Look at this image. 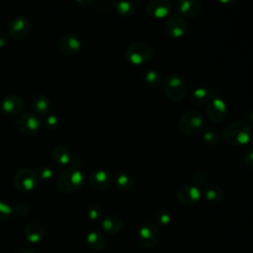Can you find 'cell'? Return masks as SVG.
<instances>
[{
  "label": "cell",
  "mask_w": 253,
  "mask_h": 253,
  "mask_svg": "<svg viewBox=\"0 0 253 253\" xmlns=\"http://www.w3.org/2000/svg\"><path fill=\"white\" fill-rule=\"evenodd\" d=\"M204 196L211 202H219L223 197L222 190L216 185H210L204 190Z\"/></svg>",
  "instance_id": "d4e9b609"
},
{
  "label": "cell",
  "mask_w": 253,
  "mask_h": 253,
  "mask_svg": "<svg viewBox=\"0 0 253 253\" xmlns=\"http://www.w3.org/2000/svg\"><path fill=\"white\" fill-rule=\"evenodd\" d=\"M38 182L37 173L30 168H23L19 170L14 177V184L16 189L22 193H29L33 191Z\"/></svg>",
  "instance_id": "8992f818"
},
{
  "label": "cell",
  "mask_w": 253,
  "mask_h": 253,
  "mask_svg": "<svg viewBox=\"0 0 253 253\" xmlns=\"http://www.w3.org/2000/svg\"><path fill=\"white\" fill-rule=\"evenodd\" d=\"M89 182L98 190H107L112 184V177L104 170H94L89 175Z\"/></svg>",
  "instance_id": "ac0fdd59"
},
{
  "label": "cell",
  "mask_w": 253,
  "mask_h": 253,
  "mask_svg": "<svg viewBox=\"0 0 253 253\" xmlns=\"http://www.w3.org/2000/svg\"><path fill=\"white\" fill-rule=\"evenodd\" d=\"M45 231L43 226L37 221L28 223L24 229V235L26 239L31 243H39L44 237Z\"/></svg>",
  "instance_id": "d6986e66"
},
{
  "label": "cell",
  "mask_w": 253,
  "mask_h": 253,
  "mask_svg": "<svg viewBox=\"0 0 253 253\" xmlns=\"http://www.w3.org/2000/svg\"><path fill=\"white\" fill-rule=\"evenodd\" d=\"M251 126L242 121H234L229 123L223 131L225 141L231 145L241 146L247 144L252 138Z\"/></svg>",
  "instance_id": "6da1fadb"
},
{
  "label": "cell",
  "mask_w": 253,
  "mask_h": 253,
  "mask_svg": "<svg viewBox=\"0 0 253 253\" xmlns=\"http://www.w3.org/2000/svg\"><path fill=\"white\" fill-rule=\"evenodd\" d=\"M162 85L165 95L171 101L179 102L182 101L186 96L187 85L185 81L176 74L166 76L162 82Z\"/></svg>",
  "instance_id": "277c9868"
},
{
  "label": "cell",
  "mask_w": 253,
  "mask_h": 253,
  "mask_svg": "<svg viewBox=\"0 0 253 253\" xmlns=\"http://www.w3.org/2000/svg\"><path fill=\"white\" fill-rule=\"evenodd\" d=\"M42 122L38 115L32 113H24L17 117L16 127L24 134L37 133L41 128Z\"/></svg>",
  "instance_id": "52a82bcc"
},
{
  "label": "cell",
  "mask_w": 253,
  "mask_h": 253,
  "mask_svg": "<svg viewBox=\"0 0 253 253\" xmlns=\"http://www.w3.org/2000/svg\"><path fill=\"white\" fill-rule=\"evenodd\" d=\"M116 186L119 190L121 191H129L133 187V180L132 178L126 174V173H121L116 177Z\"/></svg>",
  "instance_id": "484cf974"
},
{
  "label": "cell",
  "mask_w": 253,
  "mask_h": 253,
  "mask_svg": "<svg viewBox=\"0 0 253 253\" xmlns=\"http://www.w3.org/2000/svg\"><path fill=\"white\" fill-rule=\"evenodd\" d=\"M93 1L94 0H76V2L83 7H89L93 3Z\"/></svg>",
  "instance_id": "8d00e7d4"
},
{
  "label": "cell",
  "mask_w": 253,
  "mask_h": 253,
  "mask_svg": "<svg viewBox=\"0 0 253 253\" xmlns=\"http://www.w3.org/2000/svg\"><path fill=\"white\" fill-rule=\"evenodd\" d=\"M211 98H212L211 91L204 87H199L195 89L191 95V100L196 105H205L209 103Z\"/></svg>",
  "instance_id": "cb8c5ba5"
},
{
  "label": "cell",
  "mask_w": 253,
  "mask_h": 253,
  "mask_svg": "<svg viewBox=\"0 0 253 253\" xmlns=\"http://www.w3.org/2000/svg\"><path fill=\"white\" fill-rule=\"evenodd\" d=\"M83 174L75 166L63 169L56 178V187L64 193H71L79 190L83 184Z\"/></svg>",
  "instance_id": "7a4b0ae2"
},
{
  "label": "cell",
  "mask_w": 253,
  "mask_h": 253,
  "mask_svg": "<svg viewBox=\"0 0 253 253\" xmlns=\"http://www.w3.org/2000/svg\"><path fill=\"white\" fill-rule=\"evenodd\" d=\"M165 33L168 37L179 39L185 36L188 31V23L185 19L176 14H170L166 19L164 26Z\"/></svg>",
  "instance_id": "ba28073f"
},
{
  "label": "cell",
  "mask_w": 253,
  "mask_h": 253,
  "mask_svg": "<svg viewBox=\"0 0 253 253\" xmlns=\"http://www.w3.org/2000/svg\"><path fill=\"white\" fill-rule=\"evenodd\" d=\"M15 253H36V252L30 248H21L17 250Z\"/></svg>",
  "instance_id": "f35d334b"
},
{
  "label": "cell",
  "mask_w": 253,
  "mask_h": 253,
  "mask_svg": "<svg viewBox=\"0 0 253 253\" xmlns=\"http://www.w3.org/2000/svg\"><path fill=\"white\" fill-rule=\"evenodd\" d=\"M115 11L123 17H131L136 14L139 1L138 0H113Z\"/></svg>",
  "instance_id": "e0dca14e"
},
{
  "label": "cell",
  "mask_w": 253,
  "mask_h": 253,
  "mask_svg": "<svg viewBox=\"0 0 253 253\" xmlns=\"http://www.w3.org/2000/svg\"><path fill=\"white\" fill-rule=\"evenodd\" d=\"M9 34L4 31H0V48L5 46L9 42Z\"/></svg>",
  "instance_id": "d590c367"
},
{
  "label": "cell",
  "mask_w": 253,
  "mask_h": 253,
  "mask_svg": "<svg viewBox=\"0 0 253 253\" xmlns=\"http://www.w3.org/2000/svg\"><path fill=\"white\" fill-rule=\"evenodd\" d=\"M247 120H248V122H249L250 124H252V125H253V111H251V112L248 114V116H247Z\"/></svg>",
  "instance_id": "ab89813d"
},
{
  "label": "cell",
  "mask_w": 253,
  "mask_h": 253,
  "mask_svg": "<svg viewBox=\"0 0 253 253\" xmlns=\"http://www.w3.org/2000/svg\"><path fill=\"white\" fill-rule=\"evenodd\" d=\"M103 214V210L99 205L91 204L87 207V215L91 220H99Z\"/></svg>",
  "instance_id": "f546056e"
},
{
  "label": "cell",
  "mask_w": 253,
  "mask_h": 253,
  "mask_svg": "<svg viewBox=\"0 0 253 253\" xmlns=\"http://www.w3.org/2000/svg\"><path fill=\"white\" fill-rule=\"evenodd\" d=\"M143 81L147 86L151 88H156L160 86L163 82L161 75L156 70H148L147 72H145L143 76Z\"/></svg>",
  "instance_id": "4316f807"
},
{
  "label": "cell",
  "mask_w": 253,
  "mask_h": 253,
  "mask_svg": "<svg viewBox=\"0 0 253 253\" xmlns=\"http://www.w3.org/2000/svg\"><path fill=\"white\" fill-rule=\"evenodd\" d=\"M153 55L152 48L144 42H133L126 50L127 61L133 65H143L150 61Z\"/></svg>",
  "instance_id": "5b68a950"
},
{
  "label": "cell",
  "mask_w": 253,
  "mask_h": 253,
  "mask_svg": "<svg viewBox=\"0 0 253 253\" xmlns=\"http://www.w3.org/2000/svg\"><path fill=\"white\" fill-rule=\"evenodd\" d=\"M102 228L110 233V234H114L119 232L122 228H123V220L118 216V215H109L106 218H104V220L102 221Z\"/></svg>",
  "instance_id": "603a6c76"
},
{
  "label": "cell",
  "mask_w": 253,
  "mask_h": 253,
  "mask_svg": "<svg viewBox=\"0 0 253 253\" xmlns=\"http://www.w3.org/2000/svg\"><path fill=\"white\" fill-rule=\"evenodd\" d=\"M31 105L35 114L38 116H46L49 114L50 101L45 95H42V94L35 95L32 99Z\"/></svg>",
  "instance_id": "ffe728a7"
},
{
  "label": "cell",
  "mask_w": 253,
  "mask_h": 253,
  "mask_svg": "<svg viewBox=\"0 0 253 253\" xmlns=\"http://www.w3.org/2000/svg\"><path fill=\"white\" fill-rule=\"evenodd\" d=\"M31 30V24L25 17H16L12 19L8 26V34L11 38L22 40L26 38Z\"/></svg>",
  "instance_id": "7c38bea8"
},
{
  "label": "cell",
  "mask_w": 253,
  "mask_h": 253,
  "mask_svg": "<svg viewBox=\"0 0 253 253\" xmlns=\"http://www.w3.org/2000/svg\"><path fill=\"white\" fill-rule=\"evenodd\" d=\"M12 214V208L3 203V202H0V221H5L7 220Z\"/></svg>",
  "instance_id": "1f68e13d"
},
{
  "label": "cell",
  "mask_w": 253,
  "mask_h": 253,
  "mask_svg": "<svg viewBox=\"0 0 253 253\" xmlns=\"http://www.w3.org/2000/svg\"><path fill=\"white\" fill-rule=\"evenodd\" d=\"M221 5H225V6H230V5H234L237 0H217Z\"/></svg>",
  "instance_id": "74e56055"
},
{
  "label": "cell",
  "mask_w": 253,
  "mask_h": 253,
  "mask_svg": "<svg viewBox=\"0 0 253 253\" xmlns=\"http://www.w3.org/2000/svg\"><path fill=\"white\" fill-rule=\"evenodd\" d=\"M203 137L205 142L210 146H215L220 141L219 133L213 128H208L204 131Z\"/></svg>",
  "instance_id": "83f0119b"
},
{
  "label": "cell",
  "mask_w": 253,
  "mask_h": 253,
  "mask_svg": "<svg viewBox=\"0 0 253 253\" xmlns=\"http://www.w3.org/2000/svg\"><path fill=\"white\" fill-rule=\"evenodd\" d=\"M159 239L158 227L150 221L144 222L138 230V241L145 248L154 247Z\"/></svg>",
  "instance_id": "9c48e42d"
},
{
  "label": "cell",
  "mask_w": 253,
  "mask_h": 253,
  "mask_svg": "<svg viewBox=\"0 0 253 253\" xmlns=\"http://www.w3.org/2000/svg\"><path fill=\"white\" fill-rule=\"evenodd\" d=\"M38 178H40L42 182L50 181L54 176V170L49 165H43L38 170Z\"/></svg>",
  "instance_id": "f1b7e54d"
},
{
  "label": "cell",
  "mask_w": 253,
  "mask_h": 253,
  "mask_svg": "<svg viewBox=\"0 0 253 253\" xmlns=\"http://www.w3.org/2000/svg\"><path fill=\"white\" fill-rule=\"evenodd\" d=\"M86 242L88 244V246L96 251H100L102 249H104L107 245V240L105 238V236L100 233L99 231H90L87 234L86 237Z\"/></svg>",
  "instance_id": "44dd1931"
},
{
  "label": "cell",
  "mask_w": 253,
  "mask_h": 253,
  "mask_svg": "<svg viewBox=\"0 0 253 253\" xmlns=\"http://www.w3.org/2000/svg\"><path fill=\"white\" fill-rule=\"evenodd\" d=\"M53 160L59 165H67L71 162L72 157L69 150L63 145H56L51 151Z\"/></svg>",
  "instance_id": "7402d4cb"
},
{
  "label": "cell",
  "mask_w": 253,
  "mask_h": 253,
  "mask_svg": "<svg viewBox=\"0 0 253 253\" xmlns=\"http://www.w3.org/2000/svg\"><path fill=\"white\" fill-rule=\"evenodd\" d=\"M24 105L25 103L23 99L17 95H8L0 102V108L7 116L19 115L22 112Z\"/></svg>",
  "instance_id": "4fadbf2b"
},
{
  "label": "cell",
  "mask_w": 253,
  "mask_h": 253,
  "mask_svg": "<svg viewBox=\"0 0 253 253\" xmlns=\"http://www.w3.org/2000/svg\"><path fill=\"white\" fill-rule=\"evenodd\" d=\"M82 42L75 34H66L59 41V48L65 55H74L81 49Z\"/></svg>",
  "instance_id": "9a60e30c"
},
{
  "label": "cell",
  "mask_w": 253,
  "mask_h": 253,
  "mask_svg": "<svg viewBox=\"0 0 253 253\" xmlns=\"http://www.w3.org/2000/svg\"><path fill=\"white\" fill-rule=\"evenodd\" d=\"M156 219H157V222L160 223V224H168L171 220V214L169 211H160L158 213H157V216H156Z\"/></svg>",
  "instance_id": "836d02e7"
},
{
  "label": "cell",
  "mask_w": 253,
  "mask_h": 253,
  "mask_svg": "<svg viewBox=\"0 0 253 253\" xmlns=\"http://www.w3.org/2000/svg\"><path fill=\"white\" fill-rule=\"evenodd\" d=\"M244 162L248 168L253 169V147L246 152L244 156Z\"/></svg>",
  "instance_id": "e575fe53"
},
{
  "label": "cell",
  "mask_w": 253,
  "mask_h": 253,
  "mask_svg": "<svg viewBox=\"0 0 253 253\" xmlns=\"http://www.w3.org/2000/svg\"><path fill=\"white\" fill-rule=\"evenodd\" d=\"M227 116L226 103L218 97H212L208 103L207 117L212 123H221Z\"/></svg>",
  "instance_id": "30bf717a"
},
{
  "label": "cell",
  "mask_w": 253,
  "mask_h": 253,
  "mask_svg": "<svg viewBox=\"0 0 253 253\" xmlns=\"http://www.w3.org/2000/svg\"><path fill=\"white\" fill-rule=\"evenodd\" d=\"M171 10L172 6L169 0H149L145 6L146 14L155 20L167 19Z\"/></svg>",
  "instance_id": "8fae6325"
},
{
  "label": "cell",
  "mask_w": 253,
  "mask_h": 253,
  "mask_svg": "<svg viewBox=\"0 0 253 253\" xmlns=\"http://www.w3.org/2000/svg\"><path fill=\"white\" fill-rule=\"evenodd\" d=\"M201 192L195 186H183L177 191V200L185 205L192 206L200 199Z\"/></svg>",
  "instance_id": "2e32d148"
},
{
  "label": "cell",
  "mask_w": 253,
  "mask_h": 253,
  "mask_svg": "<svg viewBox=\"0 0 253 253\" xmlns=\"http://www.w3.org/2000/svg\"><path fill=\"white\" fill-rule=\"evenodd\" d=\"M29 212V207L24 203H18L12 209V213L18 217L25 216Z\"/></svg>",
  "instance_id": "4dcf8cb0"
},
{
  "label": "cell",
  "mask_w": 253,
  "mask_h": 253,
  "mask_svg": "<svg viewBox=\"0 0 253 253\" xmlns=\"http://www.w3.org/2000/svg\"><path fill=\"white\" fill-rule=\"evenodd\" d=\"M202 9L203 6L200 0H177L178 13L188 19L198 17Z\"/></svg>",
  "instance_id": "5bb4252c"
},
{
  "label": "cell",
  "mask_w": 253,
  "mask_h": 253,
  "mask_svg": "<svg viewBox=\"0 0 253 253\" xmlns=\"http://www.w3.org/2000/svg\"><path fill=\"white\" fill-rule=\"evenodd\" d=\"M205 126V120L202 114L198 111L191 110L184 113L179 122L178 129L185 135H195L200 133Z\"/></svg>",
  "instance_id": "3957f363"
},
{
  "label": "cell",
  "mask_w": 253,
  "mask_h": 253,
  "mask_svg": "<svg viewBox=\"0 0 253 253\" xmlns=\"http://www.w3.org/2000/svg\"><path fill=\"white\" fill-rule=\"evenodd\" d=\"M59 123H60V120L57 117V115H49L45 119L44 126L48 129H54V128H56L58 126Z\"/></svg>",
  "instance_id": "d6a6232c"
}]
</instances>
